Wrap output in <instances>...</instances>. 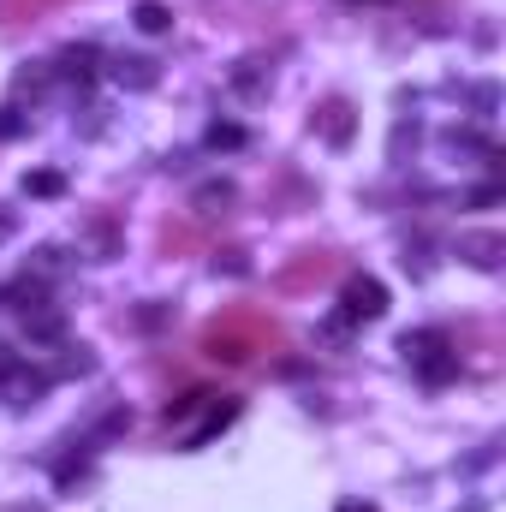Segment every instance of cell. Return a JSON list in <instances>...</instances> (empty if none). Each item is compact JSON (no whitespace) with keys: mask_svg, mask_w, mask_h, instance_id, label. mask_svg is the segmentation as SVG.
<instances>
[{"mask_svg":"<svg viewBox=\"0 0 506 512\" xmlns=\"http://www.w3.org/2000/svg\"><path fill=\"white\" fill-rule=\"evenodd\" d=\"M197 352L215 358V364H256V358L286 352V328H280L268 310H256V304H227L221 316L203 322Z\"/></svg>","mask_w":506,"mask_h":512,"instance_id":"cell-1","label":"cell"},{"mask_svg":"<svg viewBox=\"0 0 506 512\" xmlns=\"http://www.w3.org/2000/svg\"><path fill=\"white\" fill-rule=\"evenodd\" d=\"M399 352L417 364V376H423L429 387H441V382H453V376H459V352H453V340H447L441 328L405 334V340H399Z\"/></svg>","mask_w":506,"mask_h":512,"instance_id":"cell-2","label":"cell"},{"mask_svg":"<svg viewBox=\"0 0 506 512\" xmlns=\"http://www.w3.org/2000/svg\"><path fill=\"white\" fill-rule=\"evenodd\" d=\"M340 268H346V256L328 251V245H322V251H298L286 268H280V274H274V286H280L286 298H298V292H316L322 280H334Z\"/></svg>","mask_w":506,"mask_h":512,"instance_id":"cell-3","label":"cell"},{"mask_svg":"<svg viewBox=\"0 0 506 512\" xmlns=\"http://www.w3.org/2000/svg\"><path fill=\"white\" fill-rule=\"evenodd\" d=\"M340 316H346L352 328H358V322H376V316H387V286H381L376 274H358V280H346Z\"/></svg>","mask_w":506,"mask_h":512,"instance_id":"cell-4","label":"cell"},{"mask_svg":"<svg viewBox=\"0 0 506 512\" xmlns=\"http://www.w3.org/2000/svg\"><path fill=\"white\" fill-rule=\"evenodd\" d=\"M310 126L322 131L334 149H346V143H352V131H358V114H352V102H346V96H328V102L316 108V120H310Z\"/></svg>","mask_w":506,"mask_h":512,"instance_id":"cell-5","label":"cell"},{"mask_svg":"<svg viewBox=\"0 0 506 512\" xmlns=\"http://www.w3.org/2000/svg\"><path fill=\"white\" fill-rule=\"evenodd\" d=\"M108 72H114V78H120L126 90H155V84H161V66H155L149 54H120V60H114Z\"/></svg>","mask_w":506,"mask_h":512,"instance_id":"cell-6","label":"cell"},{"mask_svg":"<svg viewBox=\"0 0 506 512\" xmlns=\"http://www.w3.org/2000/svg\"><path fill=\"white\" fill-rule=\"evenodd\" d=\"M233 417H239V399H227V393H221V399H209V405H203V423L191 429V441H185V447H203V441H209V435H221Z\"/></svg>","mask_w":506,"mask_h":512,"instance_id":"cell-7","label":"cell"},{"mask_svg":"<svg viewBox=\"0 0 506 512\" xmlns=\"http://www.w3.org/2000/svg\"><path fill=\"white\" fill-rule=\"evenodd\" d=\"M501 251H506L501 233H465V239H459V256H465L471 268H501Z\"/></svg>","mask_w":506,"mask_h":512,"instance_id":"cell-8","label":"cell"},{"mask_svg":"<svg viewBox=\"0 0 506 512\" xmlns=\"http://www.w3.org/2000/svg\"><path fill=\"white\" fill-rule=\"evenodd\" d=\"M54 6H72V0H0V30H18V24H36V18H48Z\"/></svg>","mask_w":506,"mask_h":512,"instance_id":"cell-9","label":"cell"},{"mask_svg":"<svg viewBox=\"0 0 506 512\" xmlns=\"http://www.w3.org/2000/svg\"><path fill=\"white\" fill-rule=\"evenodd\" d=\"M48 382H54V376H42V370H12V376H6V393H12V405L24 411V405H36V399L48 393Z\"/></svg>","mask_w":506,"mask_h":512,"instance_id":"cell-10","label":"cell"},{"mask_svg":"<svg viewBox=\"0 0 506 512\" xmlns=\"http://www.w3.org/2000/svg\"><path fill=\"white\" fill-rule=\"evenodd\" d=\"M239 191H233V179H209V185H197V197H191V209L197 215H227V203H233Z\"/></svg>","mask_w":506,"mask_h":512,"instance_id":"cell-11","label":"cell"},{"mask_svg":"<svg viewBox=\"0 0 506 512\" xmlns=\"http://www.w3.org/2000/svg\"><path fill=\"white\" fill-rule=\"evenodd\" d=\"M24 334L48 346V340H60V334H66V316H60V310H42V304H36V310H24Z\"/></svg>","mask_w":506,"mask_h":512,"instance_id":"cell-12","label":"cell"},{"mask_svg":"<svg viewBox=\"0 0 506 512\" xmlns=\"http://www.w3.org/2000/svg\"><path fill=\"white\" fill-rule=\"evenodd\" d=\"M197 245H203L197 227H185V221H161V251L167 256H185V251H197Z\"/></svg>","mask_w":506,"mask_h":512,"instance_id":"cell-13","label":"cell"},{"mask_svg":"<svg viewBox=\"0 0 506 512\" xmlns=\"http://www.w3.org/2000/svg\"><path fill=\"white\" fill-rule=\"evenodd\" d=\"M54 66H60V78H78V84H90V78H96V48H66Z\"/></svg>","mask_w":506,"mask_h":512,"instance_id":"cell-14","label":"cell"},{"mask_svg":"<svg viewBox=\"0 0 506 512\" xmlns=\"http://www.w3.org/2000/svg\"><path fill=\"white\" fill-rule=\"evenodd\" d=\"M131 18H137V30H143V36H161V30H173V12H167L161 0H137V12H131Z\"/></svg>","mask_w":506,"mask_h":512,"instance_id":"cell-15","label":"cell"},{"mask_svg":"<svg viewBox=\"0 0 506 512\" xmlns=\"http://www.w3.org/2000/svg\"><path fill=\"white\" fill-rule=\"evenodd\" d=\"M66 179L60 173H24V197H60Z\"/></svg>","mask_w":506,"mask_h":512,"instance_id":"cell-16","label":"cell"},{"mask_svg":"<svg viewBox=\"0 0 506 512\" xmlns=\"http://www.w3.org/2000/svg\"><path fill=\"white\" fill-rule=\"evenodd\" d=\"M215 393H179V399H167V423H185L191 411H203Z\"/></svg>","mask_w":506,"mask_h":512,"instance_id":"cell-17","label":"cell"},{"mask_svg":"<svg viewBox=\"0 0 506 512\" xmlns=\"http://www.w3.org/2000/svg\"><path fill=\"white\" fill-rule=\"evenodd\" d=\"M209 149H245V126L215 120V126H209Z\"/></svg>","mask_w":506,"mask_h":512,"instance_id":"cell-18","label":"cell"},{"mask_svg":"<svg viewBox=\"0 0 506 512\" xmlns=\"http://www.w3.org/2000/svg\"><path fill=\"white\" fill-rule=\"evenodd\" d=\"M24 126H30V120H24V108H12V102H6V108H0V143L24 137Z\"/></svg>","mask_w":506,"mask_h":512,"instance_id":"cell-19","label":"cell"},{"mask_svg":"<svg viewBox=\"0 0 506 512\" xmlns=\"http://www.w3.org/2000/svg\"><path fill=\"white\" fill-rule=\"evenodd\" d=\"M215 268H227V274H251V251H221L215 256Z\"/></svg>","mask_w":506,"mask_h":512,"instance_id":"cell-20","label":"cell"},{"mask_svg":"<svg viewBox=\"0 0 506 512\" xmlns=\"http://www.w3.org/2000/svg\"><path fill=\"white\" fill-rule=\"evenodd\" d=\"M18 90H48V66H36V72L24 66V72H18Z\"/></svg>","mask_w":506,"mask_h":512,"instance_id":"cell-21","label":"cell"},{"mask_svg":"<svg viewBox=\"0 0 506 512\" xmlns=\"http://www.w3.org/2000/svg\"><path fill=\"white\" fill-rule=\"evenodd\" d=\"M471 203H477V209H489V203H501V185H483V191H471Z\"/></svg>","mask_w":506,"mask_h":512,"instance_id":"cell-22","label":"cell"},{"mask_svg":"<svg viewBox=\"0 0 506 512\" xmlns=\"http://www.w3.org/2000/svg\"><path fill=\"white\" fill-rule=\"evenodd\" d=\"M18 370V358H12V346H0V376H12Z\"/></svg>","mask_w":506,"mask_h":512,"instance_id":"cell-23","label":"cell"},{"mask_svg":"<svg viewBox=\"0 0 506 512\" xmlns=\"http://www.w3.org/2000/svg\"><path fill=\"white\" fill-rule=\"evenodd\" d=\"M12 227H18V215H12V209H0V239H12Z\"/></svg>","mask_w":506,"mask_h":512,"instance_id":"cell-24","label":"cell"},{"mask_svg":"<svg viewBox=\"0 0 506 512\" xmlns=\"http://www.w3.org/2000/svg\"><path fill=\"white\" fill-rule=\"evenodd\" d=\"M346 512H370V507H346Z\"/></svg>","mask_w":506,"mask_h":512,"instance_id":"cell-25","label":"cell"}]
</instances>
